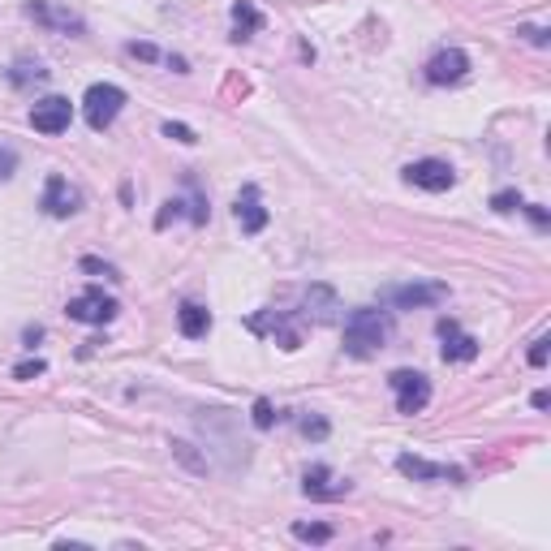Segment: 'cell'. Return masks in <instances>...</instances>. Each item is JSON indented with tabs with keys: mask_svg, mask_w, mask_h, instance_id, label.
I'll use <instances>...</instances> for the list:
<instances>
[{
	"mask_svg": "<svg viewBox=\"0 0 551 551\" xmlns=\"http://www.w3.org/2000/svg\"><path fill=\"white\" fill-rule=\"evenodd\" d=\"M392 336V319L384 311H354L345 319V354L349 358H375Z\"/></svg>",
	"mask_w": 551,
	"mask_h": 551,
	"instance_id": "cell-1",
	"label": "cell"
},
{
	"mask_svg": "<svg viewBox=\"0 0 551 551\" xmlns=\"http://www.w3.org/2000/svg\"><path fill=\"white\" fill-rule=\"evenodd\" d=\"M121 108H125V91L113 87V82H96L87 91V99H82V117H87L91 129H108L121 117Z\"/></svg>",
	"mask_w": 551,
	"mask_h": 551,
	"instance_id": "cell-2",
	"label": "cell"
},
{
	"mask_svg": "<svg viewBox=\"0 0 551 551\" xmlns=\"http://www.w3.org/2000/svg\"><path fill=\"white\" fill-rule=\"evenodd\" d=\"M388 384L397 392V409L401 413H422L427 401H431V380L422 371H392Z\"/></svg>",
	"mask_w": 551,
	"mask_h": 551,
	"instance_id": "cell-3",
	"label": "cell"
},
{
	"mask_svg": "<svg viewBox=\"0 0 551 551\" xmlns=\"http://www.w3.org/2000/svg\"><path fill=\"white\" fill-rule=\"evenodd\" d=\"M26 18L44 22L48 30H56V35H87V22H82L73 9L52 4V0H26Z\"/></svg>",
	"mask_w": 551,
	"mask_h": 551,
	"instance_id": "cell-4",
	"label": "cell"
},
{
	"mask_svg": "<svg viewBox=\"0 0 551 551\" xmlns=\"http://www.w3.org/2000/svg\"><path fill=\"white\" fill-rule=\"evenodd\" d=\"M405 181L427 194H444L456 186V172H453V164H444V160H413V164L405 168Z\"/></svg>",
	"mask_w": 551,
	"mask_h": 551,
	"instance_id": "cell-5",
	"label": "cell"
},
{
	"mask_svg": "<svg viewBox=\"0 0 551 551\" xmlns=\"http://www.w3.org/2000/svg\"><path fill=\"white\" fill-rule=\"evenodd\" d=\"M448 302V285H397L388 288V306L392 311H422V306H439Z\"/></svg>",
	"mask_w": 551,
	"mask_h": 551,
	"instance_id": "cell-6",
	"label": "cell"
},
{
	"mask_svg": "<svg viewBox=\"0 0 551 551\" xmlns=\"http://www.w3.org/2000/svg\"><path fill=\"white\" fill-rule=\"evenodd\" d=\"M70 121H73V104L65 96H48L30 108V125H35L39 134H65Z\"/></svg>",
	"mask_w": 551,
	"mask_h": 551,
	"instance_id": "cell-7",
	"label": "cell"
},
{
	"mask_svg": "<svg viewBox=\"0 0 551 551\" xmlns=\"http://www.w3.org/2000/svg\"><path fill=\"white\" fill-rule=\"evenodd\" d=\"M65 314H70V319H78V323H113V314H117V302H113V297H104L99 288H87V293L70 297Z\"/></svg>",
	"mask_w": 551,
	"mask_h": 551,
	"instance_id": "cell-8",
	"label": "cell"
},
{
	"mask_svg": "<svg viewBox=\"0 0 551 551\" xmlns=\"http://www.w3.org/2000/svg\"><path fill=\"white\" fill-rule=\"evenodd\" d=\"M465 73H470V56L461 48H444L427 61V82H431V87H453Z\"/></svg>",
	"mask_w": 551,
	"mask_h": 551,
	"instance_id": "cell-9",
	"label": "cell"
},
{
	"mask_svg": "<svg viewBox=\"0 0 551 551\" xmlns=\"http://www.w3.org/2000/svg\"><path fill=\"white\" fill-rule=\"evenodd\" d=\"M39 207H44L48 216L65 220V216H73V212H78V190H73V186L65 181V177H61V172H52L48 186H44V198H39Z\"/></svg>",
	"mask_w": 551,
	"mask_h": 551,
	"instance_id": "cell-10",
	"label": "cell"
},
{
	"mask_svg": "<svg viewBox=\"0 0 551 551\" xmlns=\"http://www.w3.org/2000/svg\"><path fill=\"white\" fill-rule=\"evenodd\" d=\"M439 336H444V362H474L479 358V340L461 332L453 319H439Z\"/></svg>",
	"mask_w": 551,
	"mask_h": 551,
	"instance_id": "cell-11",
	"label": "cell"
},
{
	"mask_svg": "<svg viewBox=\"0 0 551 551\" xmlns=\"http://www.w3.org/2000/svg\"><path fill=\"white\" fill-rule=\"evenodd\" d=\"M397 470L401 474H409V479L418 482H461V470H453V465H435V461H422V456H397Z\"/></svg>",
	"mask_w": 551,
	"mask_h": 551,
	"instance_id": "cell-12",
	"label": "cell"
},
{
	"mask_svg": "<svg viewBox=\"0 0 551 551\" xmlns=\"http://www.w3.org/2000/svg\"><path fill=\"white\" fill-rule=\"evenodd\" d=\"M302 491H306L311 500H340V496H349V482H332V470H328V465H314V470H306Z\"/></svg>",
	"mask_w": 551,
	"mask_h": 551,
	"instance_id": "cell-13",
	"label": "cell"
},
{
	"mask_svg": "<svg viewBox=\"0 0 551 551\" xmlns=\"http://www.w3.org/2000/svg\"><path fill=\"white\" fill-rule=\"evenodd\" d=\"M238 224H241V233H259V229L267 224V212H263V203H259V190H241Z\"/></svg>",
	"mask_w": 551,
	"mask_h": 551,
	"instance_id": "cell-14",
	"label": "cell"
},
{
	"mask_svg": "<svg viewBox=\"0 0 551 551\" xmlns=\"http://www.w3.org/2000/svg\"><path fill=\"white\" fill-rule=\"evenodd\" d=\"M177 328H181V336L198 340V336H207V328H212V314L203 311V306H194V302H186V306L177 311Z\"/></svg>",
	"mask_w": 551,
	"mask_h": 551,
	"instance_id": "cell-15",
	"label": "cell"
},
{
	"mask_svg": "<svg viewBox=\"0 0 551 551\" xmlns=\"http://www.w3.org/2000/svg\"><path fill=\"white\" fill-rule=\"evenodd\" d=\"M233 26H238V39H246V35H255V30L263 26V13H259L250 0H238V4H233Z\"/></svg>",
	"mask_w": 551,
	"mask_h": 551,
	"instance_id": "cell-16",
	"label": "cell"
},
{
	"mask_svg": "<svg viewBox=\"0 0 551 551\" xmlns=\"http://www.w3.org/2000/svg\"><path fill=\"white\" fill-rule=\"evenodd\" d=\"M172 456H177L186 470H194V474H207V456H198L194 444H186V439H172Z\"/></svg>",
	"mask_w": 551,
	"mask_h": 551,
	"instance_id": "cell-17",
	"label": "cell"
},
{
	"mask_svg": "<svg viewBox=\"0 0 551 551\" xmlns=\"http://www.w3.org/2000/svg\"><path fill=\"white\" fill-rule=\"evenodd\" d=\"M293 538H297V543H328V538H332V526H323V522H297V526H293Z\"/></svg>",
	"mask_w": 551,
	"mask_h": 551,
	"instance_id": "cell-18",
	"label": "cell"
},
{
	"mask_svg": "<svg viewBox=\"0 0 551 551\" xmlns=\"http://www.w3.org/2000/svg\"><path fill=\"white\" fill-rule=\"evenodd\" d=\"M271 422H276V409H271V401H263V397H259V401H255V427H259V431H267Z\"/></svg>",
	"mask_w": 551,
	"mask_h": 551,
	"instance_id": "cell-19",
	"label": "cell"
},
{
	"mask_svg": "<svg viewBox=\"0 0 551 551\" xmlns=\"http://www.w3.org/2000/svg\"><path fill=\"white\" fill-rule=\"evenodd\" d=\"M164 134H168V138H177V143H186V146L198 143V134H194L190 125H181V121H168V125H164Z\"/></svg>",
	"mask_w": 551,
	"mask_h": 551,
	"instance_id": "cell-20",
	"label": "cell"
},
{
	"mask_svg": "<svg viewBox=\"0 0 551 551\" xmlns=\"http://www.w3.org/2000/svg\"><path fill=\"white\" fill-rule=\"evenodd\" d=\"M328 431H332V427H328V422H323V418H302V435H306V439H328Z\"/></svg>",
	"mask_w": 551,
	"mask_h": 551,
	"instance_id": "cell-21",
	"label": "cell"
},
{
	"mask_svg": "<svg viewBox=\"0 0 551 551\" xmlns=\"http://www.w3.org/2000/svg\"><path fill=\"white\" fill-rule=\"evenodd\" d=\"M18 172V151L13 146H0V181H9Z\"/></svg>",
	"mask_w": 551,
	"mask_h": 551,
	"instance_id": "cell-22",
	"label": "cell"
},
{
	"mask_svg": "<svg viewBox=\"0 0 551 551\" xmlns=\"http://www.w3.org/2000/svg\"><path fill=\"white\" fill-rule=\"evenodd\" d=\"M30 78H35V82H44V78H48V70H39V65H18V70H13V82H18V87H22V82H30Z\"/></svg>",
	"mask_w": 551,
	"mask_h": 551,
	"instance_id": "cell-23",
	"label": "cell"
},
{
	"mask_svg": "<svg viewBox=\"0 0 551 551\" xmlns=\"http://www.w3.org/2000/svg\"><path fill=\"white\" fill-rule=\"evenodd\" d=\"M491 207H496V212H517V207H522V198H517L513 190H500L496 198H491Z\"/></svg>",
	"mask_w": 551,
	"mask_h": 551,
	"instance_id": "cell-24",
	"label": "cell"
},
{
	"mask_svg": "<svg viewBox=\"0 0 551 551\" xmlns=\"http://www.w3.org/2000/svg\"><path fill=\"white\" fill-rule=\"evenodd\" d=\"M13 375H18V380H35V375H44V362L35 358V362H18V366H13Z\"/></svg>",
	"mask_w": 551,
	"mask_h": 551,
	"instance_id": "cell-25",
	"label": "cell"
},
{
	"mask_svg": "<svg viewBox=\"0 0 551 551\" xmlns=\"http://www.w3.org/2000/svg\"><path fill=\"white\" fill-rule=\"evenodd\" d=\"M82 271H96V276H108V280H121V276H117V267L99 263V259H82Z\"/></svg>",
	"mask_w": 551,
	"mask_h": 551,
	"instance_id": "cell-26",
	"label": "cell"
},
{
	"mask_svg": "<svg viewBox=\"0 0 551 551\" xmlns=\"http://www.w3.org/2000/svg\"><path fill=\"white\" fill-rule=\"evenodd\" d=\"M530 366H547V336L534 340V349H530Z\"/></svg>",
	"mask_w": 551,
	"mask_h": 551,
	"instance_id": "cell-27",
	"label": "cell"
},
{
	"mask_svg": "<svg viewBox=\"0 0 551 551\" xmlns=\"http://www.w3.org/2000/svg\"><path fill=\"white\" fill-rule=\"evenodd\" d=\"M129 52H134V56H143V61H155V56H160L151 44H129Z\"/></svg>",
	"mask_w": 551,
	"mask_h": 551,
	"instance_id": "cell-28",
	"label": "cell"
},
{
	"mask_svg": "<svg viewBox=\"0 0 551 551\" xmlns=\"http://www.w3.org/2000/svg\"><path fill=\"white\" fill-rule=\"evenodd\" d=\"M522 35H530L534 44H547V30H538V26H522Z\"/></svg>",
	"mask_w": 551,
	"mask_h": 551,
	"instance_id": "cell-29",
	"label": "cell"
}]
</instances>
